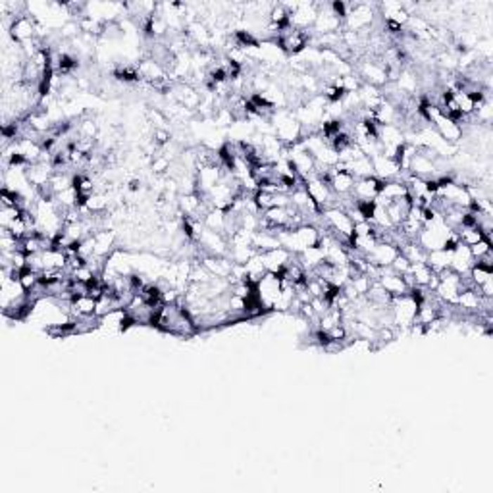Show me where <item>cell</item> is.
<instances>
[{
    "label": "cell",
    "mask_w": 493,
    "mask_h": 493,
    "mask_svg": "<svg viewBox=\"0 0 493 493\" xmlns=\"http://www.w3.org/2000/svg\"><path fill=\"white\" fill-rule=\"evenodd\" d=\"M255 293L260 299V302L264 305L266 309L272 310L274 302L278 301V297L281 293V280L278 274L266 272L260 280L255 283Z\"/></svg>",
    "instance_id": "7a4b0ae2"
},
{
    "label": "cell",
    "mask_w": 493,
    "mask_h": 493,
    "mask_svg": "<svg viewBox=\"0 0 493 493\" xmlns=\"http://www.w3.org/2000/svg\"><path fill=\"white\" fill-rule=\"evenodd\" d=\"M380 189H382V179H378L376 176L362 177V179L354 181L351 197L357 203H374L380 195Z\"/></svg>",
    "instance_id": "3957f363"
},
{
    "label": "cell",
    "mask_w": 493,
    "mask_h": 493,
    "mask_svg": "<svg viewBox=\"0 0 493 493\" xmlns=\"http://www.w3.org/2000/svg\"><path fill=\"white\" fill-rule=\"evenodd\" d=\"M155 328L181 339H189L199 333L191 314L179 302H162V307L158 309V314H156Z\"/></svg>",
    "instance_id": "6da1fadb"
},
{
    "label": "cell",
    "mask_w": 493,
    "mask_h": 493,
    "mask_svg": "<svg viewBox=\"0 0 493 493\" xmlns=\"http://www.w3.org/2000/svg\"><path fill=\"white\" fill-rule=\"evenodd\" d=\"M291 257H293V252L286 249V247H278V249L262 252V262H264L266 272L278 274L291 260Z\"/></svg>",
    "instance_id": "5b68a950"
},
{
    "label": "cell",
    "mask_w": 493,
    "mask_h": 493,
    "mask_svg": "<svg viewBox=\"0 0 493 493\" xmlns=\"http://www.w3.org/2000/svg\"><path fill=\"white\" fill-rule=\"evenodd\" d=\"M468 250H470L472 258H474V262H476V260H480L482 257H486V255H489V252H492V241L484 237L482 241H478L476 245L468 247Z\"/></svg>",
    "instance_id": "8992f818"
},
{
    "label": "cell",
    "mask_w": 493,
    "mask_h": 493,
    "mask_svg": "<svg viewBox=\"0 0 493 493\" xmlns=\"http://www.w3.org/2000/svg\"><path fill=\"white\" fill-rule=\"evenodd\" d=\"M399 257V249L395 245L385 243V241H378L376 247L370 250L366 258H369L370 264L378 266V268H385V266H391V262Z\"/></svg>",
    "instance_id": "277c9868"
}]
</instances>
